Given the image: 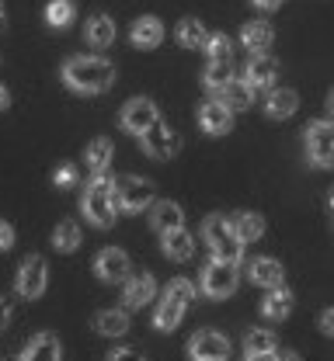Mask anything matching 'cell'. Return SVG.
<instances>
[{
    "label": "cell",
    "mask_w": 334,
    "mask_h": 361,
    "mask_svg": "<svg viewBox=\"0 0 334 361\" xmlns=\"http://www.w3.org/2000/svg\"><path fill=\"white\" fill-rule=\"evenodd\" d=\"M63 80L80 94H101L115 84V66L101 56H73L63 66Z\"/></svg>",
    "instance_id": "cell-1"
},
{
    "label": "cell",
    "mask_w": 334,
    "mask_h": 361,
    "mask_svg": "<svg viewBox=\"0 0 334 361\" xmlns=\"http://www.w3.org/2000/svg\"><path fill=\"white\" fill-rule=\"evenodd\" d=\"M202 236H205V243H209V250H213V261H227V264H240V257H244V243L237 240V233H234V226L227 216H209L205 223H202Z\"/></svg>",
    "instance_id": "cell-2"
},
{
    "label": "cell",
    "mask_w": 334,
    "mask_h": 361,
    "mask_svg": "<svg viewBox=\"0 0 334 361\" xmlns=\"http://www.w3.org/2000/svg\"><path fill=\"white\" fill-rule=\"evenodd\" d=\"M112 184H115V180L108 178V174H95V178L88 180V188H84V198H80L84 216H88L95 226H101V229H108L112 219H115V209H112Z\"/></svg>",
    "instance_id": "cell-3"
},
{
    "label": "cell",
    "mask_w": 334,
    "mask_h": 361,
    "mask_svg": "<svg viewBox=\"0 0 334 361\" xmlns=\"http://www.w3.org/2000/svg\"><path fill=\"white\" fill-rule=\"evenodd\" d=\"M153 205V184L143 178H122L112 184V209L115 212H143Z\"/></svg>",
    "instance_id": "cell-4"
},
{
    "label": "cell",
    "mask_w": 334,
    "mask_h": 361,
    "mask_svg": "<svg viewBox=\"0 0 334 361\" xmlns=\"http://www.w3.org/2000/svg\"><path fill=\"white\" fill-rule=\"evenodd\" d=\"M240 285V271L237 264H227V261H213L209 268L202 271V292L209 299H227L234 295Z\"/></svg>",
    "instance_id": "cell-5"
},
{
    "label": "cell",
    "mask_w": 334,
    "mask_h": 361,
    "mask_svg": "<svg viewBox=\"0 0 334 361\" xmlns=\"http://www.w3.org/2000/svg\"><path fill=\"white\" fill-rule=\"evenodd\" d=\"M306 157L314 167H334V122L306 126Z\"/></svg>",
    "instance_id": "cell-6"
},
{
    "label": "cell",
    "mask_w": 334,
    "mask_h": 361,
    "mask_svg": "<svg viewBox=\"0 0 334 361\" xmlns=\"http://www.w3.org/2000/svg\"><path fill=\"white\" fill-rule=\"evenodd\" d=\"M191 361H227L230 358V341L220 330H198L189 341Z\"/></svg>",
    "instance_id": "cell-7"
},
{
    "label": "cell",
    "mask_w": 334,
    "mask_h": 361,
    "mask_svg": "<svg viewBox=\"0 0 334 361\" xmlns=\"http://www.w3.org/2000/svg\"><path fill=\"white\" fill-rule=\"evenodd\" d=\"M46 285H49L46 261H42L39 254H28L21 271H18V292H21L25 299H39V295L46 292Z\"/></svg>",
    "instance_id": "cell-8"
},
{
    "label": "cell",
    "mask_w": 334,
    "mask_h": 361,
    "mask_svg": "<svg viewBox=\"0 0 334 361\" xmlns=\"http://www.w3.org/2000/svg\"><path fill=\"white\" fill-rule=\"evenodd\" d=\"M122 129L133 135H143L150 126H157L160 118H157V108H153V101L150 97H133L126 108H122Z\"/></svg>",
    "instance_id": "cell-9"
},
{
    "label": "cell",
    "mask_w": 334,
    "mask_h": 361,
    "mask_svg": "<svg viewBox=\"0 0 334 361\" xmlns=\"http://www.w3.org/2000/svg\"><path fill=\"white\" fill-rule=\"evenodd\" d=\"M140 142H143V153H146V157H157V160H167V157H174V153L181 149V139L171 133L164 122L150 126V129L140 135Z\"/></svg>",
    "instance_id": "cell-10"
},
{
    "label": "cell",
    "mask_w": 334,
    "mask_h": 361,
    "mask_svg": "<svg viewBox=\"0 0 334 361\" xmlns=\"http://www.w3.org/2000/svg\"><path fill=\"white\" fill-rule=\"evenodd\" d=\"M95 271L101 281H126V278H129V254L119 250V247H105V250L97 254Z\"/></svg>",
    "instance_id": "cell-11"
},
{
    "label": "cell",
    "mask_w": 334,
    "mask_h": 361,
    "mask_svg": "<svg viewBox=\"0 0 334 361\" xmlns=\"http://www.w3.org/2000/svg\"><path fill=\"white\" fill-rule=\"evenodd\" d=\"M275 77H279V59L275 56H251V63H247V70H244V84L251 90H261V87H272L275 84Z\"/></svg>",
    "instance_id": "cell-12"
},
{
    "label": "cell",
    "mask_w": 334,
    "mask_h": 361,
    "mask_svg": "<svg viewBox=\"0 0 334 361\" xmlns=\"http://www.w3.org/2000/svg\"><path fill=\"white\" fill-rule=\"evenodd\" d=\"M150 226L164 236V233H174V229H185V212L178 202H153L150 205Z\"/></svg>",
    "instance_id": "cell-13"
},
{
    "label": "cell",
    "mask_w": 334,
    "mask_h": 361,
    "mask_svg": "<svg viewBox=\"0 0 334 361\" xmlns=\"http://www.w3.org/2000/svg\"><path fill=\"white\" fill-rule=\"evenodd\" d=\"M247 278H251L254 285L279 288V285H282V278H286V268H282L275 257H254V261L247 264Z\"/></svg>",
    "instance_id": "cell-14"
},
{
    "label": "cell",
    "mask_w": 334,
    "mask_h": 361,
    "mask_svg": "<svg viewBox=\"0 0 334 361\" xmlns=\"http://www.w3.org/2000/svg\"><path fill=\"white\" fill-rule=\"evenodd\" d=\"M198 122H202V129L209 135H227L234 129V111H227L220 101H209V104H202Z\"/></svg>",
    "instance_id": "cell-15"
},
{
    "label": "cell",
    "mask_w": 334,
    "mask_h": 361,
    "mask_svg": "<svg viewBox=\"0 0 334 361\" xmlns=\"http://www.w3.org/2000/svg\"><path fill=\"white\" fill-rule=\"evenodd\" d=\"M129 39H133V45H136V49H157V45H160V39H164V25H160L157 18L143 14V18H136V21H133Z\"/></svg>",
    "instance_id": "cell-16"
},
{
    "label": "cell",
    "mask_w": 334,
    "mask_h": 361,
    "mask_svg": "<svg viewBox=\"0 0 334 361\" xmlns=\"http://www.w3.org/2000/svg\"><path fill=\"white\" fill-rule=\"evenodd\" d=\"M275 39V32H272V25L268 21H251V25H244V32H240V45L251 52V56H261L268 45Z\"/></svg>",
    "instance_id": "cell-17"
},
{
    "label": "cell",
    "mask_w": 334,
    "mask_h": 361,
    "mask_svg": "<svg viewBox=\"0 0 334 361\" xmlns=\"http://www.w3.org/2000/svg\"><path fill=\"white\" fill-rule=\"evenodd\" d=\"M153 292H157L153 274H136V278H129V281H126V306H129V310H143L146 302L153 299Z\"/></svg>",
    "instance_id": "cell-18"
},
{
    "label": "cell",
    "mask_w": 334,
    "mask_h": 361,
    "mask_svg": "<svg viewBox=\"0 0 334 361\" xmlns=\"http://www.w3.org/2000/svg\"><path fill=\"white\" fill-rule=\"evenodd\" d=\"M296 108H299V94L292 87L272 90L268 101H265V115H268V118H289Z\"/></svg>",
    "instance_id": "cell-19"
},
{
    "label": "cell",
    "mask_w": 334,
    "mask_h": 361,
    "mask_svg": "<svg viewBox=\"0 0 334 361\" xmlns=\"http://www.w3.org/2000/svg\"><path fill=\"white\" fill-rule=\"evenodd\" d=\"M84 39H88V45H95V49H108V45L115 42V21L108 14H95L88 21V28H84Z\"/></svg>",
    "instance_id": "cell-20"
},
{
    "label": "cell",
    "mask_w": 334,
    "mask_h": 361,
    "mask_svg": "<svg viewBox=\"0 0 334 361\" xmlns=\"http://www.w3.org/2000/svg\"><path fill=\"white\" fill-rule=\"evenodd\" d=\"M18 361H59V341L52 334H39L32 337V344L21 351Z\"/></svg>",
    "instance_id": "cell-21"
},
{
    "label": "cell",
    "mask_w": 334,
    "mask_h": 361,
    "mask_svg": "<svg viewBox=\"0 0 334 361\" xmlns=\"http://www.w3.org/2000/svg\"><path fill=\"white\" fill-rule=\"evenodd\" d=\"M164 254L171 257V261H189L191 254H195V240H191L189 229H174V233H164Z\"/></svg>",
    "instance_id": "cell-22"
},
{
    "label": "cell",
    "mask_w": 334,
    "mask_h": 361,
    "mask_svg": "<svg viewBox=\"0 0 334 361\" xmlns=\"http://www.w3.org/2000/svg\"><path fill=\"white\" fill-rule=\"evenodd\" d=\"M251 101H254V90L247 87L244 80H230L227 87L220 90V104L227 111H244V108H251Z\"/></svg>",
    "instance_id": "cell-23"
},
{
    "label": "cell",
    "mask_w": 334,
    "mask_h": 361,
    "mask_svg": "<svg viewBox=\"0 0 334 361\" xmlns=\"http://www.w3.org/2000/svg\"><path fill=\"white\" fill-rule=\"evenodd\" d=\"M95 330L101 337H119V334L129 330V316L122 313V310H101L95 316Z\"/></svg>",
    "instance_id": "cell-24"
},
{
    "label": "cell",
    "mask_w": 334,
    "mask_h": 361,
    "mask_svg": "<svg viewBox=\"0 0 334 361\" xmlns=\"http://www.w3.org/2000/svg\"><path fill=\"white\" fill-rule=\"evenodd\" d=\"M230 226H234V233H237L240 243L261 240V233H265V219H261L258 212H237V216L230 219Z\"/></svg>",
    "instance_id": "cell-25"
},
{
    "label": "cell",
    "mask_w": 334,
    "mask_h": 361,
    "mask_svg": "<svg viewBox=\"0 0 334 361\" xmlns=\"http://www.w3.org/2000/svg\"><path fill=\"white\" fill-rule=\"evenodd\" d=\"M261 313H265V319H286V316L292 313V292H289L286 285L272 288V295L265 299Z\"/></svg>",
    "instance_id": "cell-26"
},
{
    "label": "cell",
    "mask_w": 334,
    "mask_h": 361,
    "mask_svg": "<svg viewBox=\"0 0 334 361\" xmlns=\"http://www.w3.org/2000/svg\"><path fill=\"white\" fill-rule=\"evenodd\" d=\"M112 153H115V149H112V139H105V135L95 139V142L88 146V171H91V174H105L108 164H112Z\"/></svg>",
    "instance_id": "cell-27"
},
{
    "label": "cell",
    "mask_w": 334,
    "mask_h": 361,
    "mask_svg": "<svg viewBox=\"0 0 334 361\" xmlns=\"http://www.w3.org/2000/svg\"><path fill=\"white\" fill-rule=\"evenodd\" d=\"M52 247L56 250H63V254H70V250H77L80 247V226L77 223H59L56 229H52Z\"/></svg>",
    "instance_id": "cell-28"
},
{
    "label": "cell",
    "mask_w": 334,
    "mask_h": 361,
    "mask_svg": "<svg viewBox=\"0 0 334 361\" xmlns=\"http://www.w3.org/2000/svg\"><path fill=\"white\" fill-rule=\"evenodd\" d=\"M205 39H209V32L202 28L198 18H185V21L178 25V42L185 45V49H202Z\"/></svg>",
    "instance_id": "cell-29"
},
{
    "label": "cell",
    "mask_w": 334,
    "mask_h": 361,
    "mask_svg": "<svg viewBox=\"0 0 334 361\" xmlns=\"http://www.w3.org/2000/svg\"><path fill=\"white\" fill-rule=\"evenodd\" d=\"M181 316H185V306L164 295L160 306H157V330H174V326L181 323Z\"/></svg>",
    "instance_id": "cell-30"
},
{
    "label": "cell",
    "mask_w": 334,
    "mask_h": 361,
    "mask_svg": "<svg viewBox=\"0 0 334 361\" xmlns=\"http://www.w3.org/2000/svg\"><path fill=\"white\" fill-rule=\"evenodd\" d=\"M73 14H77V4L73 0H52L46 7V21L52 28H66L73 21Z\"/></svg>",
    "instance_id": "cell-31"
},
{
    "label": "cell",
    "mask_w": 334,
    "mask_h": 361,
    "mask_svg": "<svg viewBox=\"0 0 334 361\" xmlns=\"http://www.w3.org/2000/svg\"><path fill=\"white\" fill-rule=\"evenodd\" d=\"M244 351L247 355H272L275 351V337L268 330H247L244 334Z\"/></svg>",
    "instance_id": "cell-32"
},
{
    "label": "cell",
    "mask_w": 334,
    "mask_h": 361,
    "mask_svg": "<svg viewBox=\"0 0 334 361\" xmlns=\"http://www.w3.org/2000/svg\"><path fill=\"white\" fill-rule=\"evenodd\" d=\"M230 73H234L230 59H227V63H209V66H205V87H209V90H216V94H220V90H223L227 84H230V80H234Z\"/></svg>",
    "instance_id": "cell-33"
},
{
    "label": "cell",
    "mask_w": 334,
    "mask_h": 361,
    "mask_svg": "<svg viewBox=\"0 0 334 361\" xmlns=\"http://www.w3.org/2000/svg\"><path fill=\"white\" fill-rule=\"evenodd\" d=\"M202 49L209 52V63H227V59H230V52H234V42H230L223 32H216V35H209V39H205Z\"/></svg>",
    "instance_id": "cell-34"
},
{
    "label": "cell",
    "mask_w": 334,
    "mask_h": 361,
    "mask_svg": "<svg viewBox=\"0 0 334 361\" xmlns=\"http://www.w3.org/2000/svg\"><path fill=\"white\" fill-rule=\"evenodd\" d=\"M164 295H167V299H174V302H181V306L189 310L191 299H195V285H191L189 278H174V281H167Z\"/></svg>",
    "instance_id": "cell-35"
},
{
    "label": "cell",
    "mask_w": 334,
    "mask_h": 361,
    "mask_svg": "<svg viewBox=\"0 0 334 361\" xmlns=\"http://www.w3.org/2000/svg\"><path fill=\"white\" fill-rule=\"evenodd\" d=\"M52 180H56L59 188H73V184H77V171H73L70 164H63V167L52 174Z\"/></svg>",
    "instance_id": "cell-36"
},
{
    "label": "cell",
    "mask_w": 334,
    "mask_h": 361,
    "mask_svg": "<svg viewBox=\"0 0 334 361\" xmlns=\"http://www.w3.org/2000/svg\"><path fill=\"white\" fill-rule=\"evenodd\" d=\"M108 361H143V355L136 348H119V351L108 355Z\"/></svg>",
    "instance_id": "cell-37"
},
{
    "label": "cell",
    "mask_w": 334,
    "mask_h": 361,
    "mask_svg": "<svg viewBox=\"0 0 334 361\" xmlns=\"http://www.w3.org/2000/svg\"><path fill=\"white\" fill-rule=\"evenodd\" d=\"M14 247V226L0 223V250H11Z\"/></svg>",
    "instance_id": "cell-38"
},
{
    "label": "cell",
    "mask_w": 334,
    "mask_h": 361,
    "mask_svg": "<svg viewBox=\"0 0 334 361\" xmlns=\"http://www.w3.org/2000/svg\"><path fill=\"white\" fill-rule=\"evenodd\" d=\"M321 330H324L328 337H334V306L324 310V316H321Z\"/></svg>",
    "instance_id": "cell-39"
},
{
    "label": "cell",
    "mask_w": 334,
    "mask_h": 361,
    "mask_svg": "<svg viewBox=\"0 0 334 361\" xmlns=\"http://www.w3.org/2000/svg\"><path fill=\"white\" fill-rule=\"evenodd\" d=\"M7 319H11V306H7V302L0 299V330L7 326Z\"/></svg>",
    "instance_id": "cell-40"
},
{
    "label": "cell",
    "mask_w": 334,
    "mask_h": 361,
    "mask_svg": "<svg viewBox=\"0 0 334 361\" xmlns=\"http://www.w3.org/2000/svg\"><path fill=\"white\" fill-rule=\"evenodd\" d=\"M254 4H258L261 11H275V7H279V4H286V0H254Z\"/></svg>",
    "instance_id": "cell-41"
},
{
    "label": "cell",
    "mask_w": 334,
    "mask_h": 361,
    "mask_svg": "<svg viewBox=\"0 0 334 361\" xmlns=\"http://www.w3.org/2000/svg\"><path fill=\"white\" fill-rule=\"evenodd\" d=\"M275 358H279V355L272 351V355H247V358H244V361H275Z\"/></svg>",
    "instance_id": "cell-42"
},
{
    "label": "cell",
    "mask_w": 334,
    "mask_h": 361,
    "mask_svg": "<svg viewBox=\"0 0 334 361\" xmlns=\"http://www.w3.org/2000/svg\"><path fill=\"white\" fill-rule=\"evenodd\" d=\"M7 104H11V94H7V90L0 87V111H4V108H7Z\"/></svg>",
    "instance_id": "cell-43"
},
{
    "label": "cell",
    "mask_w": 334,
    "mask_h": 361,
    "mask_svg": "<svg viewBox=\"0 0 334 361\" xmlns=\"http://www.w3.org/2000/svg\"><path fill=\"white\" fill-rule=\"evenodd\" d=\"M328 115H331V122H334V90L328 94Z\"/></svg>",
    "instance_id": "cell-44"
},
{
    "label": "cell",
    "mask_w": 334,
    "mask_h": 361,
    "mask_svg": "<svg viewBox=\"0 0 334 361\" xmlns=\"http://www.w3.org/2000/svg\"><path fill=\"white\" fill-rule=\"evenodd\" d=\"M275 361H303V358H299V355H292V351H286L282 358H275Z\"/></svg>",
    "instance_id": "cell-45"
},
{
    "label": "cell",
    "mask_w": 334,
    "mask_h": 361,
    "mask_svg": "<svg viewBox=\"0 0 334 361\" xmlns=\"http://www.w3.org/2000/svg\"><path fill=\"white\" fill-rule=\"evenodd\" d=\"M0 28H4V0H0Z\"/></svg>",
    "instance_id": "cell-46"
},
{
    "label": "cell",
    "mask_w": 334,
    "mask_h": 361,
    "mask_svg": "<svg viewBox=\"0 0 334 361\" xmlns=\"http://www.w3.org/2000/svg\"><path fill=\"white\" fill-rule=\"evenodd\" d=\"M331 209H334V191H331Z\"/></svg>",
    "instance_id": "cell-47"
}]
</instances>
